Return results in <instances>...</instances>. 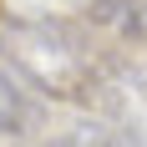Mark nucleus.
I'll list each match as a JSON object with an SVG mask.
<instances>
[{
	"label": "nucleus",
	"instance_id": "nucleus-1",
	"mask_svg": "<svg viewBox=\"0 0 147 147\" xmlns=\"http://www.w3.org/2000/svg\"><path fill=\"white\" fill-rule=\"evenodd\" d=\"M0 56L36 91L71 107H112V91L122 81L117 66L86 41V30L76 20H56V15L10 20L0 30Z\"/></svg>",
	"mask_w": 147,
	"mask_h": 147
},
{
	"label": "nucleus",
	"instance_id": "nucleus-2",
	"mask_svg": "<svg viewBox=\"0 0 147 147\" xmlns=\"http://www.w3.org/2000/svg\"><path fill=\"white\" fill-rule=\"evenodd\" d=\"M86 26L112 30L122 46H142V0H86Z\"/></svg>",
	"mask_w": 147,
	"mask_h": 147
},
{
	"label": "nucleus",
	"instance_id": "nucleus-3",
	"mask_svg": "<svg viewBox=\"0 0 147 147\" xmlns=\"http://www.w3.org/2000/svg\"><path fill=\"white\" fill-rule=\"evenodd\" d=\"M36 122H41V102L0 66V132L20 137V132H36Z\"/></svg>",
	"mask_w": 147,
	"mask_h": 147
},
{
	"label": "nucleus",
	"instance_id": "nucleus-4",
	"mask_svg": "<svg viewBox=\"0 0 147 147\" xmlns=\"http://www.w3.org/2000/svg\"><path fill=\"white\" fill-rule=\"evenodd\" d=\"M51 147H127V137H122L117 127H107V122H76V127H66Z\"/></svg>",
	"mask_w": 147,
	"mask_h": 147
}]
</instances>
